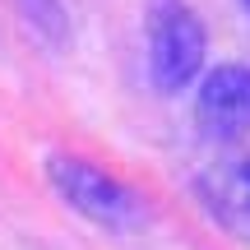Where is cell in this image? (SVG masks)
I'll return each instance as SVG.
<instances>
[{
	"label": "cell",
	"instance_id": "cell-1",
	"mask_svg": "<svg viewBox=\"0 0 250 250\" xmlns=\"http://www.w3.org/2000/svg\"><path fill=\"white\" fill-rule=\"evenodd\" d=\"M46 181L51 190L74 208L79 218H88L93 227H107V232H139L148 208L144 195L134 186H125L121 176H111L107 167L88 158H74V153H51L46 158Z\"/></svg>",
	"mask_w": 250,
	"mask_h": 250
},
{
	"label": "cell",
	"instance_id": "cell-2",
	"mask_svg": "<svg viewBox=\"0 0 250 250\" xmlns=\"http://www.w3.org/2000/svg\"><path fill=\"white\" fill-rule=\"evenodd\" d=\"M208 33L186 0H153L148 9V74L158 93H181L199 79Z\"/></svg>",
	"mask_w": 250,
	"mask_h": 250
},
{
	"label": "cell",
	"instance_id": "cell-3",
	"mask_svg": "<svg viewBox=\"0 0 250 250\" xmlns=\"http://www.w3.org/2000/svg\"><path fill=\"white\" fill-rule=\"evenodd\" d=\"M195 121L208 139H241L250 134V65L227 61L199 79L195 93Z\"/></svg>",
	"mask_w": 250,
	"mask_h": 250
},
{
	"label": "cell",
	"instance_id": "cell-4",
	"mask_svg": "<svg viewBox=\"0 0 250 250\" xmlns=\"http://www.w3.org/2000/svg\"><path fill=\"white\" fill-rule=\"evenodd\" d=\"M199 199L227 236L250 246V158L204 171L199 176Z\"/></svg>",
	"mask_w": 250,
	"mask_h": 250
},
{
	"label": "cell",
	"instance_id": "cell-5",
	"mask_svg": "<svg viewBox=\"0 0 250 250\" xmlns=\"http://www.w3.org/2000/svg\"><path fill=\"white\" fill-rule=\"evenodd\" d=\"M19 9L46 42H65V5L61 0H19Z\"/></svg>",
	"mask_w": 250,
	"mask_h": 250
},
{
	"label": "cell",
	"instance_id": "cell-6",
	"mask_svg": "<svg viewBox=\"0 0 250 250\" xmlns=\"http://www.w3.org/2000/svg\"><path fill=\"white\" fill-rule=\"evenodd\" d=\"M241 5H246V14H250V0H241Z\"/></svg>",
	"mask_w": 250,
	"mask_h": 250
}]
</instances>
